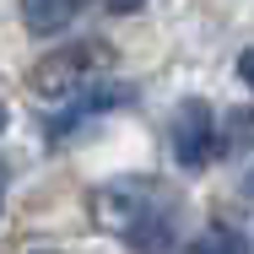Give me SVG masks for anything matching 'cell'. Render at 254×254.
I'll return each mask as SVG.
<instances>
[{
    "label": "cell",
    "mask_w": 254,
    "mask_h": 254,
    "mask_svg": "<svg viewBox=\"0 0 254 254\" xmlns=\"http://www.w3.org/2000/svg\"><path fill=\"white\" fill-rule=\"evenodd\" d=\"M103 60H108V49H98V44H70V49L38 60L33 76H27V87H33L38 98H65V92H76L81 81H92V65H103Z\"/></svg>",
    "instance_id": "obj_1"
},
{
    "label": "cell",
    "mask_w": 254,
    "mask_h": 254,
    "mask_svg": "<svg viewBox=\"0 0 254 254\" xmlns=\"http://www.w3.org/2000/svg\"><path fill=\"white\" fill-rule=\"evenodd\" d=\"M216 119H211V103L200 98H184L179 103V114H173V157H179V168H205L211 157H216Z\"/></svg>",
    "instance_id": "obj_2"
},
{
    "label": "cell",
    "mask_w": 254,
    "mask_h": 254,
    "mask_svg": "<svg viewBox=\"0 0 254 254\" xmlns=\"http://www.w3.org/2000/svg\"><path fill=\"white\" fill-rule=\"evenodd\" d=\"M157 205H152V184H114L98 195V222L108 233H130L135 222H146Z\"/></svg>",
    "instance_id": "obj_3"
},
{
    "label": "cell",
    "mask_w": 254,
    "mask_h": 254,
    "mask_svg": "<svg viewBox=\"0 0 254 254\" xmlns=\"http://www.w3.org/2000/svg\"><path fill=\"white\" fill-rule=\"evenodd\" d=\"M76 16V0H22V22L33 33H60Z\"/></svg>",
    "instance_id": "obj_4"
},
{
    "label": "cell",
    "mask_w": 254,
    "mask_h": 254,
    "mask_svg": "<svg viewBox=\"0 0 254 254\" xmlns=\"http://www.w3.org/2000/svg\"><path fill=\"white\" fill-rule=\"evenodd\" d=\"M195 254H254V249H249L244 233H233V227H211V233H200Z\"/></svg>",
    "instance_id": "obj_5"
},
{
    "label": "cell",
    "mask_w": 254,
    "mask_h": 254,
    "mask_svg": "<svg viewBox=\"0 0 254 254\" xmlns=\"http://www.w3.org/2000/svg\"><path fill=\"white\" fill-rule=\"evenodd\" d=\"M254 146V108H233L227 114V152H249Z\"/></svg>",
    "instance_id": "obj_6"
},
{
    "label": "cell",
    "mask_w": 254,
    "mask_h": 254,
    "mask_svg": "<svg viewBox=\"0 0 254 254\" xmlns=\"http://www.w3.org/2000/svg\"><path fill=\"white\" fill-rule=\"evenodd\" d=\"M238 76L254 87V49H244V54H238Z\"/></svg>",
    "instance_id": "obj_7"
},
{
    "label": "cell",
    "mask_w": 254,
    "mask_h": 254,
    "mask_svg": "<svg viewBox=\"0 0 254 254\" xmlns=\"http://www.w3.org/2000/svg\"><path fill=\"white\" fill-rule=\"evenodd\" d=\"M103 5H114V11H141L146 0H103Z\"/></svg>",
    "instance_id": "obj_8"
},
{
    "label": "cell",
    "mask_w": 254,
    "mask_h": 254,
    "mask_svg": "<svg viewBox=\"0 0 254 254\" xmlns=\"http://www.w3.org/2000/svg\"><path fill=\"white\" fill-rule=\"evenodd\" d=\"M0 130H5V103H0Z\"/></svg>",
    "instance_id": "obj_9"
},
{
    "label": "cell",
    "mask_w": 254,
    "mask_h": 254,
    "mask_svg": "<svg viewBox=\"0 0 254 254\" xmlns=\"http://www.w3.org/2000/svg\"><path fill=\"white\" fill-rule=\"evenodd\" d=\"M249 190H254V173H249Z\"/></svg>",
    "instance_id": "obj_10"
}]
</instances>
